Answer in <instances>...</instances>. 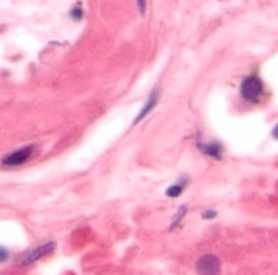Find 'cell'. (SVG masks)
I'll return each mask as SVG.
<instances>
[{"instance_id": "7", "label": "cell", "mask_w": 278, "mask_h": 275, "mask_svg": "<svg viewBox=\"0 0 278 275\" xmlns=\"http://www.w3.org/2000/svg\"><path fill=\"white\" fill-rule=\"evenodd\" d=\"M185 184H186V180L184 181V182L182 181L180 183L171 185V187L166 190V194H167V197H170V198H178L180 194H182L183 190H184Z\"/></svg>"}, {"instance_id": "4", "label": "cell", "mask_w": 278, "mask_h": 275, "mask_svg": "<svg viewBox=\"0 0 278 275\" xmlns=\"http://www.w3.org/2000/svg\"><path fill=\"white\" fill-rule=\"evenodd\" d=\"M196 269L200 274H219L220 261L218 257L213 256V255H205V256L198 259L197 264H196Z\"/></svg>"}, {"instance_id": "6", "label": "cell", "mask_w": 278, "mask_h": 275, "mask_svg": "<svg viewBox=\"0 0 278 275\" xmlns=\"http://www.w3.org/2000/svg\"><path fill=\"white\" fill-rule=\"evenodd\" d=\"M158 98H160V92H158V90L156 89V90H154L153 92L150 93V96H149V98H148V102L144 105V107L141 108L140 111H139L138 116L136 118L135 123H133L135 125L136 124L140 123V121L143 120V119L145 118V116L156 107V105H157V102H158Z\"/></svg>"}, {"instance_id": "13", "label": "cell", "mask_w": 278, "mask_h": 275, "mask_svg": "<svg viewBox=\"0 0 278 275\" xmlns=\"http://www.w3.org/2000/svg\"><path fill=\"white\" fill-rule=\"evenodd\" d=\"M277 130H278V128H277V126H275L274 131H272V135H274L275 138H277Z\"/></svg>"}, {"instance_id": "1", "label": "cell", "mask_w": 278, "mask_h": 275, "mask_svg": "<svg viewBox=\"0 0 278 275\" xmlns=\"http://www.w3.org/2000/svg\"><path fill=\"white\" fill-rule=\"evenodd\" d=\"M262 90H264V84H262L261 79L255 75L247 76L241 84V95H242L243 100L248 101V102H255L259 100Z\"/></svg>"}, {"instance_id": "2", "label": "cell", "mask_w": 278, "mask_h": 275, "mask_svg": "<svg viewBox=\"0 0 278 275\" xmlns=\"http://www.w3.org/2000/svg\"><path fill=\"white\" fill-rule=\"evenodd\" d=\"M54 249H56V244H54L53 241L45 242V244H43L41 246L36 247V249L32 250L31 252H28V254L24 256V258L21 261L19 266L21 267L31 266V264L35 263L36 261H39V259L46 257L47 255L52 254V252L54 251Z\"/></svg>"}, {"instance_id": "10", "label": "cell", "mask_w": 278, "mask_h": 275, "mask_svg": "<svg viewBox=\"0 0 278 275\" xmlns=\"http://www.w3.org/2000/svg\"><path fill=\"white\" fill-rule=\"evenodd\" d=\"M10 258V252L4 246H0V263H4Z\"/></svg>"}, {"instance_id": "9", "label": "cell", "mask_w": 278, "mask_h": 275, "mask_svg": "<svg viewBox=\"0 0 278 275\" xmlns=\"http://www.w3.org/2000/svg\"><path fill=\"white\" fill-rule=\"evenodd\" d=\"M185 214H186V207L182 206L179 210H178L177 214L174 215V217H173L172 223H171V228H170L171 230H173V229H174V228L178 227V224H179V223L182 222L183 217L185 216Z\"/></svg>"}, {"instance_id": "12", "label": "cell", "mask_w": 278, "mask_h": 275, "mask_svg": "<svg viewBox=\"0 0 278 275\" xmlns=\"http://www.w3.org/2000/svg\"><path fill=\"white\" fill-rule=\"evenodd\" d=\"M137 5H138V9L140 11L141 15L145 14V10H146V0H137Z\"/></svg>"}, {"instance_id": "5", "label": "cell", "mask_w": 278, "mask_h": 275, "mask_svg": "<svg viewBox=\"0 0 278 275\" xmlns=\"http://www.w3.org/2000/svg\"><path fill=\"white\" fill-rule=\"evenodd\" d=\"M197 148L203 153V154L208 155V157L213 158V159L220 160L223 157V145L218 142H210V143H197Z\"/></svg>"}, {"instance_id": "3", "label": "cell", "mask_w": 278, "mask_h": 275, "mask_svg": "<svg viewBox=\"0 0 278 275\" xmlns=\"http://www.w3.org/2000/svg\"><path fill=\"white\" fill-rule=\"evenodd\" d=\"M33 150H34L33 146H26V147L21 148V149L15 150V152H12L11 154H7L6 157L1 160L2 165L5 166L23 165L24 163L31 158Z\"/></svg>"}, {"instance_id": "11", "label": "cell", "mask_w": 278, "mask_h": 275, "mask_svg": "<svg viewBox=\"0 0 278 275\" xmlns=\"http://www.w3.org/2000/svg\"><path fill=\"white\" fill-rule=\"evenodd\" d=\"M217 211H214V210H207V211H205L202 214V219L205 220H213L217 217Z\"/></svg>"}, {"instance_id": "8", "label": "cell", "mask_w": 278, "mask_h": 275, "mask_svg": "<svg viewBox=\"0 0 278 275\" xmlns=\"http://www.w3.org/2000/svg\"><path fill=\"white\" fill-rule=\"evenodd\" d=\"M69 16L71 17V19H74V21L79 22L81 21V19L84 18V16H85V12H84V9L83 6H81V4L79 2V4L74 5L73 7L70 9V12H69Z\"/></svg>"}]
</instances>
